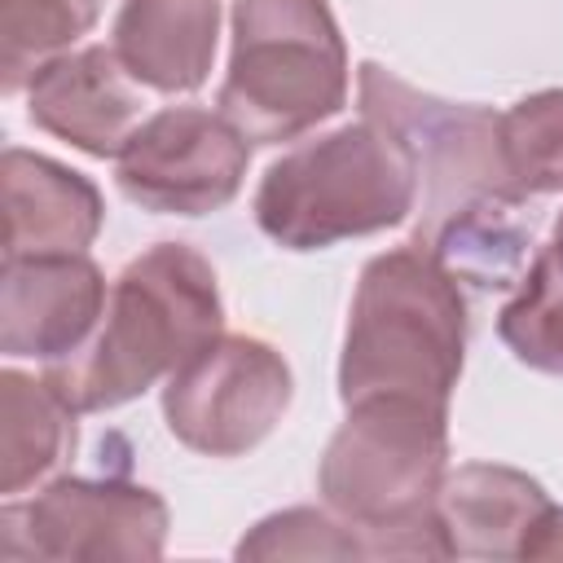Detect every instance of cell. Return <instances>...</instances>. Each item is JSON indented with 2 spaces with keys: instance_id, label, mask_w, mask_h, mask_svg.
Returning a JSON list of instances; mask_svg holds the SVG:
<instances>
[{
  "instance_id": "d6986e66",
  "label": "cell",
  "mask_w": 563,
  "mask_h": 563,
  "mask_svg": "<svg viewBox=\"0 0 563 563\" xmlns=\"http://www.w3.org/2000/svg\"><path fill=\"white\" fill-rule=\"evenodd\" d=\"M501 154L523 198L563 194V88L528 92L501 114Z\"/></svg>"
},
{
  "instance_id": "5bb4252c",
  "label": "cell",
  "mask_w": 563,
  "mask_h": 563,
  "mask_svg": "<svg viewBox=\"0 0 563 563\" xmlns=\"http://www.w3.org/2000/svg\"><path fill=\"white\" fill-rule=\"evenodd\" d=\"M220 40V0H123L110 48L123 70L163 97L207 84Z\"/></svg>"
},
{
  "instance_id": "7402d4cb",
  "label": "cell",
  "mask_w": 563,
  "mask_h": 563,
  "mask_svg": "<svg viewBox=\"0 0 563 563\" xmlns=\"http://www.w3.org/2000/svg\"><path fill=\"white\" fill-rule=\"evenodd\" d=\"M545 246H550V251H554V260L563 264V211L554 216V229H550V242H545Z\"/></svg>"
},
{
  "instance_id": "44dd1931",
  "label": "cell",
  "mask_w": 563,
  "mask_h": 563,
  "mask_svg": "<svg viewBox=\"0 0 563 563\" xmlns=\"http://www.w3.org/2000/svg\"><path fill=\"white\" fill-rule=\"evenodd\" d=\"M519 559H563V506H545L541 519L532 523V532L523 537Z\"/></svg>"
},
{
  "instance_id": "ac0fdd59",
  "label": "cell",
  "mask_w": 563,
  "mask_h": 563,
  "mask_svg": "<svg viewBox=\"0 0 563 563\" xmlns=\"http://www.w3.org/2000/svg\"><path fill=\"white\" fill-rule=\"evenodd\" d=\"M497 339L519 365L563 378V264L550 246L532 255L510 303L497 312Z\"/></svg>"
},
{
  "instance_id": "3957f363",
  "label": "cell",
  "mask_w": 563,
  "mask_h": 563,
  "mask_svg": "<svg viewBox=\"0 0 563 563\" xmlns=\"http://www.w3.org/2000/svg\"><path fill=\"white\" fill-rule=\"evenodd\" d=\"M466 356L462 282L418 238L374 255L352 290L339 400L413 396L449 405Z\"/></svg>"
},
{
  "instance_id": "30bf717a",
  "label": "cell",
  "mask_w": 563,
  "mask_h": 563,
  "mask_svg": "<svg viewBox=\"0 0 563 563\" xmlns=\"http://www.w3.org/2000/svg\"><path fill=\"white\" fill-rule=\"evenodd\" d=\"M106 273L88 251L4 255L0 347L13 361H62L88 343L106 308Z\"/></svg>"
},
{
  "instance_id": "ba28073f",
  "label": "cell",
  "mask_w": 563,
  "mask_h": 563,
  "mask_svg": "<svg viewBox=\"0 0 563 563\" xmlns=\"http://www.w3.org/2000/svg\"><path fill=\"white\" fill-rule=\"evenodd\" d=\"M167 501L128 479H48L35 497H4V559H158Z\"/></svg>"
},
{
  "instance_id": "277c9868",
  "label": "cell",
  "mask_w": 563,
  "mask_h": 563,
  "mask_svg": "<svg viewBox=\"0 0 563 563\" xmlns=\"http://www.w3.org/2000/svg\"><path fill=\"white\" fill-rule=\"evenodd\" d=\"M413 207L409 150L365 114L273 158L255 189V224L286 251H325L396 229Z\"/></svg>"
},
{
  "instance_id": "4fadbf2b",
  "label": "cell",
  "mask_w": 563,
  "mask_h": 563,
  "mask_svg": "<svg viewBox=\"0 0 563 563\" xmlns=\"http://www.w3.org/2000/svg\"><path fill=\"white\" fill-rule=\"evenodd\" d=\"M550 506V493L497 462H462L457 471H444L435 493V523L449 545V559H519L523 537Z\"/></svg>"
},
{
  "instance_id": "8992f818",
  "label": "cell",
  "mask_w": 563,
  "mask_h": 563,
  "mask_svg": "<svg viewBox=\"0 0 563 563\" xmlns=\"http://www.w3.org/2000/svg\"><path fill=\"white\" fill-rule=\"evenodd\" d=\"M356 84H361V114L374 119L383 132H391L418 167V194H422L418 238H427L444 216H453L475 198L488 194L523 198L506 172L497 110L418 92L378 62H361Z\"/></svg>"
},
{
  "instance_id": "9c48e42d",
  "label": "cell",
  "mask_w": 563,
  "mask_h": 563,
  "mask_svg": "<svg viewBox=\"0 0 563 563\" xmlns=\"http://www.w3.org/2000/svg\"><path fill=\"white\" fill-rule=\"evenodd\" d=\"M246 163L251 141L220 110L167 106L128 136L114 158V185L158 216H211L238 198Z\"/></svg>"
},
{
  "instance_id": "5b68a950",
  "label": "cell",
  "mask_w": 563,
  "mask_h": 563,
  "mask_svg": "<svg viewBox=\"0 0 563 563\" xmlns=\"http://www.w3.org/2000/svg\"><path fill=\"white\" fill-rule=\"evenodd\" d=\"M220 114L251 145H282L347 106V44L330 0H233Z\"/></svg>"
},
{
  "instance_id": "e0dca14e",
  "label": "cell",
  "mask_w": 563,
  "mask_h": 563,
  "mask_svg": "<svg viewBox=\"0 0 563 563\" xmlns=\"http://www.w3.org/2000/svg\"><path fill=\"white\" fill-rule=\"evenodd\" d=\"M106 0H0V70L4 92H22L31 75L75 48L101 18Z\"/></svg>"
},
{
  "instance_id": "7a4b0ae2",
  "label": "cell",
  "mask_w": 563,
  "mask_h": 563,
  "mask_svg": "<svg viewBox=\"0 0 563 563\" xmlns=\"http://www.w3.org/2000/svg\"><path fill=\"white\" fill-rule=\"evenodd\" d=\"M343 409L317 466L321 501L369 537L374 559H449L431 515L449 471V405L365 396Z\"/></svg>"
},
{
  "instance_id": "8fae6325",
  "label": "cell",
  "mask_w": 563,
  "mask_h": 563,
  "mask_svg": "<svg viewBox=\"0 0 563 563\" xmlns=\"http://www.w3.org/2000/svg\"><path fill=\"white\" fill-rule=\"evenodd\" d=\"M26 119L92 158H119L145 123V97L110 44H84L48 57L31 75Z\"/></svg>"
},
{
  "instance_id": "ffe728a7",
  "label": "cell",
  "mask_w": 563,
  "mask_h": 563,
  "mask_svg": "<svg viewBox=\"0 0 563 563\" xmlns=\"http://www.w3.org/2000/svg\"><path fill=\"white\" fill-rule=\"evenodd\" d=\"M238 559H374V545L330 506H290L260 519L238 541Z\"/></svg>"
},
{
  "instance_id": "2e32d148",
  "label": "cell",
  "mask_w": 563,
  "mask_h": 563,
  "mask_svg": "<svg viewBox=\"0 0 563 563\" xmlns=\"http://www.w3.org/2000/svg\"><path fill=\"white\" fill-rule=\"evenodd\" d=\"M0 493L22 497L62 471L75 453V409L44 383V374H0Z\"/></svg>"
},
{
  "instance_id": "52a82bcc",
  "label": "cell",
  "mask_w": 563,
  "mask_h": 563,
  "mask_svg": "<svg viewBox=\"0 0 563 563\" xmlns=\"http://www.w3.org/2000/svg\"><path fill=\"white\" fill-rule=\"evenodd\" d=\"M295 378L286 356L255 334L207 339L163 383L167 431L202 457H242L290 409Z\"/></svg>"
},
{
  "instance_id": "7c38bea8",
  "label": "cell",
  "mask_w": 563,
  "mask_h": 563,
  "mask_svg": "<svg viewBox=\"0 0 563 563\" xmlns=\"http://www.w3.org/2000/svg\"><path fill=\"white\" fill-rule=\"evenodd\" d=\"M4 255H62L88 251L106 224V202L88 176L35 154L4 150Z\"/></svg>"
},
{
  "instance_id": "6da1fadb",
  "label": "cell",
  "mask_w": 563,
  "mask_h": 563,
  "mask_svg": "<svg viewBox=\"0 0 563 563\" xmlns=\"http://www.w3.org/2000/svg\"><path fill=\"white\" fill-rule=\"evenodd\" d=\"M220 330L224 303L207 255L189 242H154L110 282L88 343L44 365V383L75 413L119 409L176 374Z\"/></svg>"
},
{
  "instance_id": "9a60e30c",
  "label": "cell",
  "mask_w": 563,
  "mask_h": 563,
  "mask_svg": "<svg viewBox=\"0 0 563 563\" xmlns=\"http://www.w3.org/2000/svg\"><path fill=\"white\" fill-rule=\"evenodd\" d=\"M422 246L435 251V260L475 290H506L519 286L528 273V246H532V216L523 211V198L488 194L453 216H444Z\"/></svg>"
}]
</instances>
